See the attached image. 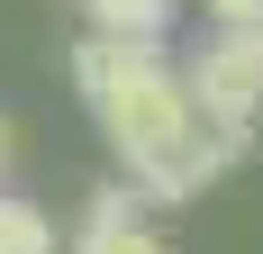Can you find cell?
Masks as SVG:
<instances>
[{"instance_id":"6da1fadb","label":"cell","mask_w":263,"mask_h":254,"mask_svg":"<svg viewBox=\"0 0 263 254\" xmlns=\"http://www.w3.org/2000/svg\"><path fill=\"white\" fill-rule=\"evenodd\" d=\"M73 82H82V100L100 109L109 146L127 154V173L145 182L155 200H200V191L245 154L236 127H209L191 109V82L155 55V37H82Z\"/></svg>"},{"instance_id":"7a4b0ae2","label":"cell","mask_w":263,"mask_h":254,"mask_svg":"<svg viewBox=\"0 0 263 254\" xmlns=\"http://www.w3.org/2000/svg\"><path fill=\"white\" fill-rule=\"evenodd\" d=\"M191 82V109L209 127H254V100H263V19H227L218 27V46L200 55V73H182Z\"/></svg>"},{"instance_id":"3957f363","label":"cell","mask_w":263,"mask_h":254,"mask_svg":"<svg viewBox=\"0 0 263 254\" xmlns=\"http://www.w3.org/2000/svg\"><path fill=\"white\" fill-rule=\"evenodd\" d=\"M73 254H163V236L136 218L127 191H100V209H91V227H82V245H73Z\"/></svg>"},{"instance_id":"277c9868","label":"cell","mask_w":263,"mask_h":254,"mask_svg":"<svg viewBox=\"0 0 263 254\" xmlns=\"http://www.w3.org/2000/svg\"><path fill=\"white\" fill-rule=\"evenodd\" d=\"M82 19H91V37H155L173 27V0H82Z\"/></svg>"},{"instance_id":"5b68a950","label":"cell","mask_w":263,"mask_h":254,"mask_svg":"<svg viewBox=\"0 0 263 254\" xmlns=\"http://www.w3.org/2000/svg\"><path fill=\"white\" fill-rule=\"evenodd\" d=\"M0 254H54V227L27 200H0Z\"/></svg>"},{"instance_id":"8992f818","label":"cell","mask_w":263,"mask_h":254,"mask_svg":"<svg viewBox=\"0 0 263 254\" xmlns=\"http://www.w3.org/2000/svg\"><path fill=\"white\" fill-rule=\"evenodd\" d=\"M209 9H218V27L227 19H263V0H209Z\"/></svg>"},{"instance_id":"52a82bcc","label":"cell","mask_w":263,"mask_h":254,"mask_svg":"<svg viewBox=\"0 0 263 254\" xmlns=\"http://www.w3.org/2000/svg\"><path fill=\"white\" fill-rule=\"evenodd\" d=\"M0 164H9V136H0Z\"/></svg>"}]
</instances>
